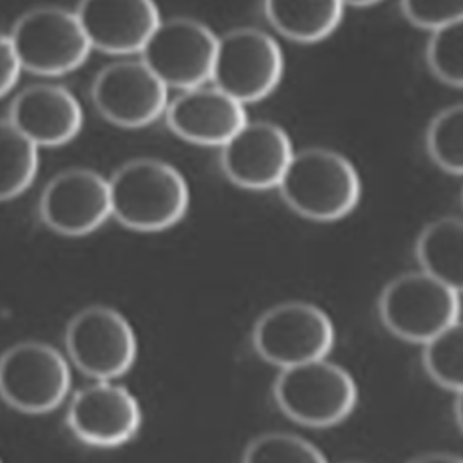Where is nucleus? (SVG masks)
Here are the masks:
<instances>
[{"label":"nucleus","mask_w":463,"mask_h":463,"mask_svg":"<svg viewBox=\"0 0 463 463\" xmlns=\"http://www.w3.org/2000/svg\"><path fill=\"white\" fill-rule=\"evenodd\" d=\"M74 14L90 49L107 54L139 52L159 22L154 0H80Z\"/></svg>","instance_id":"nucleus-15"},{"label":"nucleus","mask_w":463,"mask_h":463,"mask_svg":"<svg viewBox=\"0 0 463 463\" xmlns=\"http://www.w3.org/2000/svg\"><path fill=\"white\" fill-rule=\"evenodd\" d=\"M7 119L36 146H60L76 137L83 112L65 87L38 83L16 94Z\"/></svg>","instance_id":"nucleus-17"},{"label":"nucleus","mask_w":463,"mask_h":463,"mask_svg":"<svg viewBox=\"0 0 463 463\" xmlns=\"http://www.w3.org/2000/svg\"><path fill=\"white\" fill-rule=\"evenodd\" d=\"M65 347L72 364L94 380L125 374L137 354L132 326L109 306H90L74 315L65 331Z\"/></svg>","instance_id":"nucleus-9"},{"label":"nucleus","mask_w":463,"mask_h":463,"mask_svg":"<svg viewBox=\"0 0 463 463\" xmlns=\"http://www.w3.org/2000/svg\"><path fill=\"white\" fill-rule=\"evenodd\" d=\"M423 367L439 387L461 394L463 327L459 318L423 342Z\"/></svg>","instance_id":"nucleus-21"},{"label":"nucleus","mask_w":463,"mask_h":463,"mask_svg":"<svg viewBox=\"0 0 463 463\" xmlns=\"http://www.w3.org/2000/svg\"><path fill=\"white\" fill-rule=\"evenodd\" d=\"M403 16L420 29H438L463 20V0H402Z\"/></svg>","instance_id":"nucleus-25"},{"label":"nucleus","mask_w":463,"mask_h":463,"mask_svg":"<svg viewBox=\"0 0 463 463\" xmlns=\"http://www.w3.org/2000/svg\"><path fill=\"white\" fill-rule=\"evenodd\" d=\"M427 43V65L445 85H463V20L450 22L430 31Z\"/></svg>","instance_id":"nucleus-23"},{"label":"nucleus","mask_w":463,"mask_h":463,"mask_svg":"<svg viewBox=\"0 0 463 463\" xmlns=\"http://www.w3.org/2000/svg\"><path fill=\"white\" fill-rule=\"evenodd\" d=\"M109 183L110 215L136 232H161L179 222L190 203L184 177L159 159H132Z\"/></svg>","instance_id":"nucleus-1"},{"label":"nucleus","mask_w":463,"mask_h":463,"mask_svg":"<svg viewBox=\"0 0 463 463\" xmlns=\"http://www.w3.org/2000/svg\"><path fill=\"white\" fill-rule=\"evenodd\" d=\"M72 434L94 447H118L141 427V407L134 394L112 380H96L72 396L67 411Z\"/></svg>","instance_id":"nucleus-12"},{"label":"nucleus","mask_w":463,"mask_h":463,"mask_svg":"<svg viewBox=\"0 0 463 463\" xmlns=\"http://www.w3.org/2000/svg\"><path fill=\"white\" fill-rule=\"evenodd\" d=\"M38 172V146L9 119H0V201L25 192Z\"/></svg>","instance_id":"nucleus-20"},{"label":"nucleus","mask_w":463,"mask_h":463,"mask_svg":"<svg viewBox=\"0 0 463 463\" xmlns=\"http://www.w3.org/2000/svg\"><path fill=\"white\" fill-rule=\"evenodd\" d=\"M282 69V51L268 33L239 27L217 38L210 80L213 87L244 105L271 94Z\"/></svg>","instance_id":"nucleus-5"},{"label":"nucleus","mask_w":463,"mask_h":463,"mask_svg":"<svg viewBox=\"0 0 463 463\" xmlns=\"http://www.w3.org/2000/svg\"><path fill=\"white\" fill-rule=\"evenodd\" d=\"M275 188L295 213L318 222L351 213L362 192L353 163L320 146L293 152Z\"/></svg>","instance_id":"nucleus-2"},{"label":"nucleus","mask_w":463,"mask_h":463,"mask_svg":"<svg viewBox=\"0 0 463 463\" xmlns=\"http://www.w3.org/2000/svg\"><path fill=\"white\" fill-rule=\"evenodd\" d=\"M427 152L447 174L463 172V107L450 105L438 112L427 128Z\"/></svg>","instance_id":"nucleus-22"},{"label":"nucleus","mask_w":463,"mask_h":463,"mask_svg":"<svg viewBox=\"0 0 463 463\" xmlns=\"http://www.w3.org/2000/svg\"><path fill=\"white\" fill-rule=\"evenodd\" d=\"M109 215V183L94 170H65L47 183L40 197L42 221L60 235L92 233Z\"/></svg>","instance_id":"nucleus-14"},{"label":"nucleus","mask_w":463,"mask_h":463,"mask_svg":"<svg viewBox=\"0 0 463 463\" xmlns=\"http://www.w3.org/2000/svg\"><path fill=\"white\" fill-rule=\"evenodd\" d=\"M242 459L248 463H326L317 445L286 432L257 436L246 445Z\"/></svg>","instance_id":"nucleus-24"},{"label":"nucleus","mask_w":463,"mask_h":463,"mask_svg":"<svg viewBox=\"0 0 463 463\" xmlns=\"http://www.w3.org/2000/svg\"><path fill=\"white\" fill-rule=\"evenodd\" d=\"M376 2H380V0H340L342 5H353V7H367Z\"/></svg>","instance_id":"nucleus-28"},{"label":"nucleus","mask_w":463,"mask_h":463,"mask_svg":"<svg viewBox=\"0 0 463 463\" xmlns=\"http://www.w3.org/2000/svg\"><path fill=\"white\" fill-rule=\"evenodd\" d=\"M24 71L40 76H61L78 69L89 56V40L74 13L40 5L24 13L9 34Z\"/></svg>","instance_id":"nucleus-4"},{"label":"nucleus","mask_w":463,"mask_h":463,"mask_svg":"<svg viewBox=\"0 0 463 463\" xmlns=\"http://www.w3.org/2000/svg\"><path fill=\"white\" fill-rule=\"evenodd\" d=\"M20 71L22 67L11 45L9 34L0 33V98L5 96L16 85Z\"/></svg>","instance_id":"nucleus-26"},{"label":"nucleus","mask_w":463,"mask_h":463,"mask_svg":"<svg viewBox=\"0 0 463 463\" xmlns=\"http://www.w3.org/2000/svg\"><path fill=\"white\" fill-rule=\"evenodd\" d=\"M69 389V365L49 344L22 342L0 356V396L16 411L49 412L65 400Z\"/></svg>","instance_id":"nucleus-8"},{"label":"nucleus","mask_w":463,"mask_h":463,"mask_svg":"<svg viewBox=\"0 0 463 463\" xmlns=\"http://www.w3.org/2000/svg\"><path fill=\"white\" fill-rule=\"evenodd\" d=\"M340 0H264V14L284 38L315 43L327 38L342 20Z\"/></svg>","instance_id":"nucleus-18"},{"label":"nucleus","mask_w":463,"mask_h":463,"mask_svg":"<svg viewBox=\"0 0 463 463\" xmlns=\"http://www.w3.org/2000/svg\"><path fill=\"white\" fill-rule=\"evenodd\" d=\"M280 411L307 427H331L344 421L356 405L353 376L324 358L282 367L273 385Z\"/></svg>","instance_id":"nucleus-3"},{"label":"nucleus","mask_w":463,"mask_h":463,"mask_svg":"<svg viewBox=\"0 0 463 463\" xmlns=\"http://www.w3.org/2000/svg\"><path fill=\"white\" fill-rule=\"evenodd\" d=\"M251 340L260 358L282 369L324 358L335 344V327L320 307L293 300L262 313Z\"/></svg>","instance_id":"nucleus-7"},{"label":"nucleus","mask_w":463,"mask_h":463,"mask_svg":"<svg viewBox=\"0 0 463 463\" xmlns=\"http://www.w3.org/2000/svg\"><path fill=\"white\" fill-rule=\"evenodd\" d=\"M459 295L425 271L392 279L382 291L378 311L385 327L407 342L423 344L459 318Z\"/></svg>","instance_id":"nucleus-6"},{"label":"nucleus","mask_w":463,"mask_h":463,"mask_svg":"<svg viewBox=\"0 0 463 463\" xmlns=\"http://www.w3.org/2000/svg\"><path fill=\"white\" fill-rule=\"evenodd\" d=\"M421 271L461 291L463 288V222L456 215L429 222L416 242Z\"/></svg>","instance_id":"nucleus-19"},{"label":"nucleus","mask_w":463,"mask_h":463,"mask_svg":"<svg viewBox=\"0 0 463 463\" xmlns=\"http://www.w3.org/2000/svg\"><path fill=\"white\" fill-rule=\"evenodd\" d=\"M168 128L184 141L221 146L244 121V105L217 87L184 89L166 103Z\"/></svg>","instance_id":"nucleus-16"},{"label":"nucleus","mask_w":463,"mask_h":463,"mask_svg":"<svg viewBox=\"0 0 463 463\" xmlns=\"http://www.w3.org/2000/svg\"><path fill=\"white\" fill-rule=\"evenodd\" d=\"M416 461H425V463H461V458L450 456V454H425V456H418Z\"/></svg>","instance_id":"nucleus-27"},{"label":"nucleus","mask_w":463,"mask_h":463,"mask_svg":"<svg viewBox=\"0 0 463 463\" xmlns=\"http://www.w3.org/2000/svg\"><path fill=\"white\" fill-rule=\"evenodd\" d=\"M217 36L194 18L157 22L141 47V61L170 89L204 85L212 74Z\"/></svg>","instance_id":"nucleus-10"},{"label":"nucleus","mask_w":463,"mask_h":463,"mask_svg":"<svg viewBox=\"0 0 463 463\" xmlns=\"http://www.w3.org/2000/svg\"><path fill=\"white\" fill-rule=\"evenodd\" d=\"M90 94L105 119L127 128L154 123L168 103V87L143 61L107 65L96 74Z\"/></svg>","instance_id":"nucleus-11"},{"label":"nucleus","mask_w":463,"mask_h":463,"mask_svg":"<svg viewBox=\"0 0 463 463\" xmlns=\"http://www.w3.org/2000/svg\"><path fill=\"white\" fill-rule=\"evenodd\" d=\"M291 139L275 123L244 121L221 145V168L241 188H275L289 157Z\"/></svg>","instance_id":"nucleus-13"}]
</instances>
